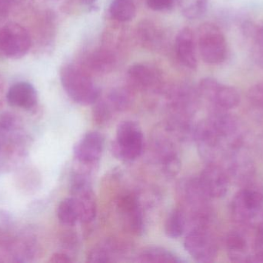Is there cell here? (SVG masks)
Returning <instances> with one entry per match:
<instances>
[{
	"label": "cell",
	"instance_id": "cell-2",
	"mask_svg": "<svg viewBox=\"0 0 263 263\" xmlns=\"http://www.w3.org/2000/svg\"><path fill=\"white\" fill-rule=\"evenodd\" d=\"M70 191L77 205L79 221L89 224L97 217V205L89 174L85 171H76L72 174Z\"/></svg>",
	"mask_w": 263,
	"mask_h": 263
},
{
	"label": "cell",
	"instance_id": "cell-27",
	"mask_svg": "<svg viewBox=\"0 0 263 263\" xmlns=\"http://www.w3.org/2000/svg\"><path fill=\"white\" fill-rule=\"evenodd\" d=\"M131 94L125 88H116L112 90L107 97L108 104L111 109L116 111H122L126 110L131 103Z\"/></svg>",
	"mask_w": 263,
	"mask_h": 263
},
{
	"label": "cell",
	"instance_id": "cell-13",
	"mask_svg": "<svg viewBox=\"0 0 263 263\" xmlns=\"http://www.w3.org/2000/svg\"><path fill=\"white\" fill-rule=\"evenodd\" d=\"M198 179L210 199H220L228 191V176L218 164H208Z\"/></svg>",
	"mask_w": 263,
	"mask_h": 263
},
{
	"label": "cell",
	"instance_id": "cell-29",
	"mask_svg": "<svg viewBox=\"0 0 263 263\" xmlns=\"http://www.w3.org/2000/svg\"><path fill=\"white\" fill-rule=\"evenodd\" d=\"M93 105L92 115L94 121L98 125H103L109 121L112 117L114 111L111 109L106 100H100L99 99Z\"/></svg>",
	"mask_w": 263,
	"mask_h": 263
},
{
	"label": "cell",
	"instance_id": "cell-25",
	"mask_svg": "<svg viewBox=\"0 0 263 263\" xmlns=\"http://www.w3.org/2000/svg\"><path fill=\"white\" fill-rule=\"evenodd\" d=\"M59 220L66 226H73L79 221L77 205L72 197L63 199L57 210Z\"/></svg>",
	"mask_w": 263,
	"mask_h": 263
},
{
	"label": "cell",
	"instance_id": "cell-22",
	"mask_svg": "<svg viewBox=\"0 0 263 263\" xmlns=\"http://www.w3.org/2000/svg\"><path fill=\"white\" fill-rule=\"evenodd\" d=\"M139 38L145 47L156 49L159 47L162 41V35L159 28L151 22L143 21L139 25Z\"/></svg>",
	"mask_w": 263,
	"mask_h": 263
},
{
	"label": "cell",
	"instance_id": "cell-11",
	"mask_svg": "<svg viewBox=\"0 0 263 263\" xmlns=\"http://www.w3.org/2000/svg\"><path fill=\"white\" fill-rule=\"evenodd\" d=\"M117 208L126 228L135 235L144 231V218L139 199L133 193L122 195L117 200Z\"/></svg>",
	"mask_w": 263,
	"mask_h": 263
},
{
	"label": "cell",
	"instance_id": "cell-18",
	"mask_svg": "<svg viewBox=\"0 0 263 263\" xmlns=\"http://www.w3.org/2000/svg\"><path fill=\"white\" fill-rule=\"evenodd\" d=\"M136 262L153 263L183 262L182 259L168 250L159 247H150L141 252Z\"/></svg>",
	"mask_w": 263,
	"mask_h": 263
},
{
	"label": "cell",
	"instance_id": "cell-34",
	"mask_svg": "<svg viewBox=\"0 0 263 263\" xmlns=\"http://www.w3.org/2000/svg\"><path fill=\"white\" fill-rule=\"evenodd\" d=\"M50 262L69 263L72 262V258L66 253H55L51 256Z\"/></svg>",
	"mask_w": 263,
	"mask_h": 263
},
{
	"label": "cell",
	"instance_id": "cell-31",
	"mask_svg": "<svg viewBox=\"0 0 263 263\" xmlns=\"http://www.w3.org/2000/svg\"><path fill=\"white\" fill-rule=\"evenodd\" d=\"M0 262H15L10 240L0 242Z\"/></svg>",
	"mask_w": 263,
	"mask_h": 263
},
{
	"label": "cell",
	"instance_id": "cell-9",
	"mask_svg": "<svg viewBox=\"0 0 263 263\" xmlns=\"http://www.w3.org/2000/svg\"><path fill=\"white\" fill-rule=\"evenodd\" d=\"M184 247L196 262H213L217 256V243L207 226L190 229L184 240Z\"/></svg>",
	"mask_w": 263,
	"mask_h": 263
},
{
	"label": "cell",
	"instance_id": "cell-28",
	"mask_svg": "<svg viewBox=\"0 0 263 263\" xmlns=\"http://www.w3.org/2000/svg\"><path fill=\"white\" fill-rule=\"evenodd\" d=\"M182 13L187 18L198 19L205 15L208 0H179Z\"/></svg>",
	"mask_w": 263,
	"mask_h": 263
},
{
	"label": "cell",
	"instance_id": "cell-23",
	"mask_svg": "<svg viewBox=\"0 0 263 263\" xmlns=\"http://www.w3.org/2000/svg\"><path fill=\"white\" fill-rule=\"evenodd\" d=\"M115 57L106 49H100L94 52L88 60V66L97 73L109 72L114 67Z\"/></svg>",
	"mask_w": 263,
	"mask_h": 263
},
{
	"label": "cell",
	"instance_id": "cell-32",
	"mask_svg": "<svg viewBox=\"0 0 263 263\" xmlns=\"http://www.w3.org/2000/svg\"><path fill=\"white\" fill-rule=\"evenodd\" d=\"M147 6L155 11L168 10L173 7L174 0H146Z\"/></svg>",
	"mask_w": 263,
	"mask_h": 263
},
{
	"label": "cell",
	"instance_id": "cell-10",
	"mask_svg": "<svg viewBox=\"0 0 263 263\" xmlns=\"http://www.w3.org/2000/svg\"><path fill=\"white\" fill-rule=\"evenodd\" d=\"M255 227V226H254ZM245 232L233 231L227 237V248L229 256L233 262H256V230L253 240Z\"/></svg>",
	"mask_w": 263,
	"mask_h": 263
},
{
	"label": "cell",
	"instance_id": "cell-39",
	"mask_svg": "<svg viewBox=\"0 0 263 263\" xmlns=\"http://www.w3.org/2000/svg\"><path fill=\"white\" fill-rule=\"evenodd\" d=\"M83 3H86L87 5H92L96 0H83Z\"/></svg>",
	"mask_w": 263,
	"mask_h": 263
},
{
	"label": "cell",
	"instance_id": "cell-7",
	"mask_svg": "<svg viewBox=\"0 0 263 263\" xmlns=\"http://www.w3.org/2000/svg\"><path fill=\"white\" fill-rule=\"evenodd\" d=\"M32 45L30 34L17 23H9L0 29V54L17 60L26 55Z\"/></svg>",
	"mask_w": 263,
	"mask_h": 263
},
{
	"label": "cell",
	"instance_id": "cell-36",
	"mask_svg": "<svg viewBox=\"0 0 263 263\" xmlns=\"http://www.w3.org/2000/svg\"><path fill=\"white\" fill-rule=\"evenodd\" d=\"M7 227L3 225V224L0 225V242L9 240L11 238L9 233H8Z\"/></svg>",
	"mask_w": 263,
	"mask_h": 263
},
{
	"label": "cell",
	"instance_id": "cell-37",
	"mask_svg": "<svg viewBox=\"0 0 263 263\" xmlns=\"http://www.w3.org/2000/svg\"><path fill=\"white\" fill-rule=\"evenodd\" d=\"M3 93H4V80L3 77L0 75V102H1L2 98H3Z\"/></svg>",
	"mask_w": 263,
	"mask_h": 263
},
{
	"label": "cell",
	"instance_id": "cell-24",
	"mask_svg": "<svg viewBox=\"0 0 263 263\" xmlns=\"http://www.w3.org/2000/svg\"><path fill=\"white\" fill-rule=\"evenodd\" d=\"M230 173L236 180L245 181L253 176V165L247 157L242 155L231 154Z\"/></svg>",
	"mask_w": 263,
	"mask_h": 263
},
{
	"label": "cell",
	"instance_id": "cell-17",
	"mask_svg": "<svg viewBox=\"0 0 263 263\" xmlns=\"http://www.w3.org/2000/svg\"><path fill=\"white\" fill-rule=\"evenodd\" d=\"M122 245L117 242H109L94 247L87 255L89 262H114L117 255L123 253Z\"/></svg>",
	"mask_w": 263,
	"mask_h": 263
},
{
	"label": "cell",
	"instance_id": "cell-19",
	"mask_svg": "<svg viewBox=\"0 0 263 263\" xmlns=\"http://www.w3.org/2000/svg\"><path fill=\"white\" fill-rule=\"evenodd\" d=\"M244 31L247 37L251 39L253 59L263 68V22L256 24L247 23Z\"/></svg>",
	"mask_w": 263,
	"mask_h": 263
},
{
	"label": "cell",
	"instance_id": "cell-30",
	"mask_svg": "<svg viewBox=\"0 0 263 263\" xmlns=\"http://www.w3.org/2000/svg\"><path fill=\"white\" fill-rule=\"evenodd\" d=\"M248 99L253 106L263 111V81L256 83L250 88Z\"/></svg>",
	"mask_w": 263,
	"mask_h": 263
},
{
	"label": "cell",
	"instance_id": "cell-3",
	"mask_svg": "<svg viewBox=\"0 0 263 263\" xmlns=\"http://www.w3.org/2000/svg\"><path fill=\"white\" fill-rule=\"evenodd\" d=\"M114 155L125 162H132L140 157L144 148V137L137 124L130 120L122 122L117 128L112 144Z\"/></svg>",
	"mask_w": 263,
	"mask_h": 263
},
{
	"label": "cell",
	"instance_id": "cell-15",
	"mask_svg": "<svg viewBox=\"0 0 263 263\" xmlns=\"http://www.w3.org/2000/svg\"><path fill=\"white\" fill-rule=\"evenodd\" d=\"M176 55L179 61L190 69L197 66L194 35L190 28H184L178 33L175 43Z\"/></svg>",
	"mask_w": 263,
	"mask_h": 263
},
{
	"label": "cell",
	"instance_id": "cell-33",
	"mask_svg": "<svg viewBox=\"0 0 263 263\" xmlns=\"http://www.w3.org/2000/svg\"><path fill=\"white\" fill-rule=\"evenodd\" d=\"M24 1L25 0H0V18L7 16L12 9Z\"/></svg>",
	"mask_w": 263,
	"mask_h": 263
},
{
	"label": "cell",
	"instance_id": "cell-16",
	"mask_svg": "<svg viewBox=\"0 0 263 263\" xmlns=\"http://www.w3.org/2000/svg\"><path fill=\"white\" fill-rule=\"evenodd\" d=\"M131 81L142 89H156L160 85V77L155 69L144 64H135L128 71Z\"/></svg>",
	"mask_w": 263,
	"mask_h": 263
},
{
	"label": "cell",
	"instance_id": "cell-20",
	"mask_svg": "<svg viewBox=\"0 0 263 263\" xmlns=\"http://www.w3.org/2000/svg\"><path fill=\"white\" fill-rule=\"evenodd\" d=\"M18 122L13 114L6 113L0 117V154L9 148L18 131Z\"/></svg>",
	"mask_w": 263,
	"mask_h": 263
},
{
	"label": "cell",
	"instance_id": "cell-14",
	"mask_svg": "<svg viewBox=\"0 0 263 263\" xmlns=\"http://www.w3.org/2000/svg\"><path fill=\"white\" fill-rule=\"evenodd\" d=\"M6 100L14 108L30 110L36 105L38 95L36 90L31 83L18 82L9 88L6 94Z\"/></svg>",
	"mask_w": 263,
	"mask_h": 263
},
{
	"label": "cell",
	"instance_id": "cell-12",
	"mask_svg": "<svg viewBox=\"0 0 263 263\" xmlns=\"http://www.w3.org/2000/svg\"><path fill=\"white\" fill-rule=\"evenodd\" d=\"M104 139L100 133L90 131L85 134L74 148V156L79 164L91 167L101 159Z\"/></svg>",
	"mask_w": 263,
	"mask_h": 263
},
{
	"label": "cell",
	"instance_id": "cell-6",
	"mask_svg": "<svg viewBox=\"0 0 263 263\" xmlns=\"http://www.w3.org/2000/svg\"><path fill=\"white\" fill-rule=\"evenodd\" d=\"M199 48L202 60L208 64H220L227 58V43L225 36L213 23H204L199 28Z\"/></svg>",
	"mask_w": 263,
	"mask_h": 263
},
{
	"label": "cell",
	"instance_id": "cell-35",
	"mask_svg": "<svg viewBox=\"0 0 263 263\" xmlns=\"http://www.w3.org/2000/svg\"><path fill=\"white\" fill-rule=\"evenodd\" d=\"M0 222L3 225L8 226L12 222V216L4 210H0Z\"/></svg>",
	"mask_w": 263,
	"mask_h": 263
},
{
	"label": "cell",
	"instance_id": "cell-26",
	"mask_svg": "<svg viewBox=\"0 0 263 263\" xmlns=\"http://www.w3.org/2000/svg\"><path fill=\"white\" fill-rule=\"evenodd\" d=\"M109 12L115 20L128 22L136 15V6L132 0H112Z\"/></svg>",
	"mask_w": 263,
	"mask_h": 263
},
{
	"label": "cell",
	"instance_id": "cell-4",
	"mask_svg": "<svg viewBox=\"0 0 263 263\" xmlns=\"http://www.w3.org/2000/svg\"><path fill=\"white\" fill-rule=\"evenodd\" d=\"M263 193L257 188L239 191L232 202L233 219L244 226H256L258 218H263Z\"/></svg>",
	"mask_w": 263,
	"mask_h": 263
},
{
	"label": "cell",
	"instance_id": "cell-8",
	"mask_svg": "<svg viewBox=\"0 0 263 263\" xmlns=\"http://www.w3.org/2000/svg\"><path fill=\"white\" fill-rule=\"evenodd\" d=\"M199 94L211 103L213 109L228 111L237 107L240 102V95L236 88L222 84L211 77L201 80Z\"/></svg>",
	"mask_w": 263,
	"mask_h": 263
},
{
	"label": "cell",
	"instance_id": "cell-5",
	"mask_svg": "<svg viewBox=\"0 0 263 263\" xmlns=\"http://www.w3.org/2000/svg\"><path fill=\"white\" fill-rule=\"evenodd\" d=\"M179 136L167 125L156 130L153 136V148L164 172L168 176H174L180 169L179 150L175 137Z\"/></svg>",
	"mask_w": 263,
	"mask_h": 263
},
{
	"label": "cell",
	"instance_id": "cell-1",
	"mask_svg": "<svg viewBox=\"0 0 263 263\" xmlns=\"http://www.w3.org/2000/svg\"><path fill=\"white\" fill-rule=\"evenodd\" d=\"M60 80L68 96L79 104L92 105L100 99V88L85 71L73 65L62 68Z\"/></svg>",
	"mask_w": 263,
	"mask_h": 263
},
{
	"label": "cell",
	"instance_id": "cell-21",
	"mask_svg": "<svg viewBox=\"0 0 263 263\" xmlns=\"http://www.w3.org/2000/svg\"><path fill=\"white\" fill-rule=\"evenodd\" d=\"M187 227V219L182 208L173 210L167 218L165 232L168 237L177 239L185 233Z\"/></svg>",
	"mask_w": 263,
	"mask_h": 263
},
{
	"label": "cell",
	"instance_id": "cell-38",
	"mask_svg": "<svg viewBox=\"0 0 263 263\" xmlns=\"http://www.w3.org/2000/svg\"><path fill=\"white\" fill-rule=\"evenodd\" d=\"M256 262H263V247L261 251L259 252V254H258Z\"/></svg>",
	"mask_w": 263,
	"mask_h": 263
}]
</instances>
